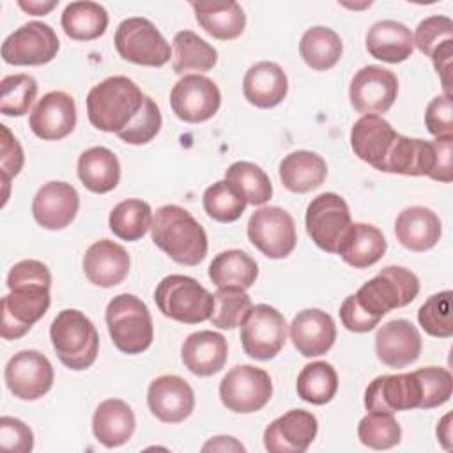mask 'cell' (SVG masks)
Instances as JSON below:
<instances>
[{
    "instance_id": "49",
    "label": "cell",
    "mask_w": 453,
    "mask_h": 453,
    "mask_svg": "<svg viewBox=\"0 0 453 453\" xmlns=\"http://www.w3.org/2000/svg\"><path fill=\"white\" fill-rule=\"evenodd\" d=\"M2 131V143H0V170H2V184H4V202L5 205L9 198V184L11 180L21 172L25 156L19 142L14 138V134L9 131L5 124L0 126Z\"/></svg>"
},
{
    "instance_id": "52",
    "label": "cell",
    "mask_w": 453,
    "mask_h": 453,
    "mask_svg": "<svg viewBox=\"0 0 453 453\" xmlns=\"http://www.w3.org/2000/svg\"><path fill=\"white\" fill-rule=\"evenodd\" d=\"M425 126L435 138L453 136V104L451 96L434 97L425 110Z\"/></svg>"
},
{
    "instance_id": "53",
    "label": "cell",
    "mask_w": 453,
    "mask_h": 453,
    "mask_svg": "<svg viewBox=\"0 0 453 453\" xmlns=\"http://www.w3.org/2000/svg\"><path fill=\"white\" fill-rule=\"evenodd\" d=\"M340 319L342 324L352 331V333H368L372 331L375 326H379V320L368 317L354 301L352 296L345 297V301L340 306Z\"/></svg>"
},
{
    "instance_id": "39",
    "label": "cell",
    "mask_w": 453,
    "mask_h": 453,
    "mask_svg": "<svg viewBox=\"0 0 453 453\" xmlns=\"http://www.w3.org/2000/svg\"><path fill=\"white\" fill-rule=\"evenodd\" d=\"M173 71H209L218 62V51L191 30H180L173 37Z\"/></svg>"
},
{
    "instance_id": "45",
    "label": "cell",
    "mask_w": 453,
    "mask_h": 453,
    "mask_svg": "<svg viewBox=\"0 0 453 453\" xmlns=\"http://www.w3.org/2000/svg\"><path fill=\"white\" fill-rule=\"evenodd\" d=\"M357 437L372 449H389L400 442L402 426L391 412L368 411L357 425Z\"/></svg>"
},
{
    "instance_id": "36",
    "label": "cell",
    "mask_w": 453,
    "mask_h": 453,
    "mask_svg": "<svg viewBox=\"0 0 453 453\" xmlns=\"http://www.w3.org/2000/svg\"><path fill=\"white\" fill-rule=\"evenodd\" d=\"M60 25L73 41H94L108 28V12L96 2H71L65 5Z\"/></svg>"
},
{
    "instance_id": "4",
    "label": "cell",
    "mask_w": 453,
    "mask_h": 453,
    "mask_svg": "<svg viewBox=\"0 0 453 453\" xmlns=\"http://www.w3.org/2000/svg\"><path fill=\"white\" fill-rule=\"evenodd\" d=\"M418 292L419 280L412 271L400 265H388L352 294V297L368 317L380 322L391 310L412 303Z\"/></svg>"
},
{
    "instance_id": "26",
    "label": "cell",
    "mask_w": 453,
    "mask_h": 453,
    "mask_svg": "<svg viewBox=\"0 0 453 453\" xmlns=\"http://www.w3.org/2000/svg\"><path fill=\"white\" fill-rule=\"evenodd\" d=\"M83 271L90 283L103 288L115 287L129 273V255L124 246L110 239L96 241L83 255Z\"/></svg>"
},
{
    "instance_id": "16",
    "label": "cell",
    "mask_w": 453,
    "mask_h": 453,
    "mask_svg": "<svg viewBox=\"0 0 453 453\" xmlns=\"http://www.w3.org/2000/svg\"><path fill=\"white\" fill-rule=\"evenodd\" d=\"M398 96L396 74L380 65L361 67L349 87L352 108L363 115L386 113Z\"/></svg>"
},
{
    "instance_id": "30",
    "label": "cell",
    "mask_w": 453,
    "mask_h": 453,
    "mask_svg": "<svg viewBox=\"0 0 453 453\" xmlns=\"http://www.w3.org/2000/svg\"><path fill=\"white\" fill-rule=\"evenodd\" d=\"M134 426V412L120 398L103 400L92 418L94 437L106 448L126 444L133 437Z\"/></svg>"
},
{
    "instance_id": "34",
    "label": "cell",
    "mask_w": 453,
    "mask_h": 453,
    "mask_svg": "<svg viewBox=\"0 0 453 453\" xmlns=\"http://www.w3.org/2000/svg\"><path fill=\"white\" fill-rule=\"evenodd\" d=\"M386 248L388 242L377 226L368 223H352L338 248V255L349 265L366 269L384 257Z\"/></svg>"
},
{
    "instance_id": "5",
    "label": "cell",
    "mask_w": 453,
    "mask_h": 453,
    "mask_svg": "<svg viewBox=\"0 0 453 453\" xmlns=\"http://www.w3.org/2000/svg\"><path fill=\"white\" fill-rule=\"evenodd\" d=\"M106 327L113 345L124 354H142L154 340L147 304L133 294H119L106 306Z\"/></svg>"
},
{
    "instance_id": "37",
    "label": "cell",
    "mask_w": 453,
    "mask_h": 453,
    "mask_svg": "<svg viewBox=\"0 0 453 453\" xmlns=\"http://www.w3.org/2000/svg\"><path fill=\"white\" fill-rule=\"evenodd\" d=\"M258 276L257 262L242 250L218 253L209 265V278L216 287L250 288Z\"/></svg>"
},
{
    "instance_id": "7",
    "label": "cell",
    "mask_w": 453,
    "mask_h": 453,
    "mask_svg": "<svg viewBox=\"0 0 453 453\" xmlns=\"http://www.w3.org/2000/svg\"><path fill=\"white\" fill-rule=\"evenodd\" d=\"M50 287L51 283L48 281L7 283L11 292L4 296L0 303V334L4 340L21 338L37 320L44 317L51 303Z\"/></svg>"
},
{
    "instance_id": "24",
    "label": "cell",
    "mask_w": 453,
    "mask_h": 453,
    "mask_svg": "<svg viewBox=\"0 0 453 453\" xmlns=\"http://www.w3.org/2000/svg\"><path fill=\"white\" fill-rule=\"evenodd\" d=\"M396 136L398 133L384 117L363 115L350 129V147L361 161L380 172Z\"/></svg>"
},
{
    "instance_id": "11",
    "label": "cell",
    "mask_w": 453,
    "mask_h": 453,
    "mask_svg": "<svg viewBox=\"0 0 453 453\" xmlns=\"http://www.w3.org/2000/svg\"><path fill=\"white\" fill-rule=\"evenodd\" d=\"M306 232L326 253H338L352 219L347 202L336 193H322L306 207Z\"/></svg>"
},
{
    "instance_id": "3",
    "label": "cell",
    "mask_w": 453,
    "mask_h": 453,
    "mask_svg": "<svg viewBox=\"0 0 453 453\" xmlns=\"http://www.w3.org/2000/svg\"><path fill=\"white\" fill-rule=\"evenodd\" d=\"M50 338L64 366L80 372L94 365L99 334L92 320L80 310H62L50 326Z\"/></svg>"
},
{
    "instance_id": "40",
    "label": "cell",
    "mask_w": 453,
    "mask_h": 453,
    "mask_svg": "<svg viewBox=\"0 0 453 453\" xmlns=\"http://www.w3.org/2000/svg\"><path fill=\"white\" fill-rule=\"evenodd\" d=\"M296 389L301 400L324 405L331 402L338 391V373L331 363L313 361L299 372Z\"/></svg>"
},
{
    "instance_id": "2",
    "label": "cell",
    "mask_w": 453,
    "mask_h": 453,
    "mask_svg": "<svg viewBox=\"0 0 453 453\" xmlns=\"http://www.w3.org/2000/svg\"><path fill=\"white\" fill-rule=\"evenodd\" d=\"M154 244L180 265H198L207 255V234L184 207L166 203L156 211L150 225Z\"/></svg>"
},
{
    "instance_id": "32",
    "label": "cell",
    "mask_w": 453,
    "mask_h": 453,
    "mask_svg": "<svg viewBox=\"0 0 453 453\" xmlns=\"http://www.w3.org/2000/svg\"><path fill=\"white\" fill-rule=\"evenodd\" d=\"M280 180L292 193H308L320 188L327 177L322 156L311 150H296L280 161Z\"/></svg>"
},
{
    "instance_id": "50",
    "label": "cell",
    "mask_w": 453,
    "mask_h": 453,
    "mask_svg": "<svg viewBox=\"0 0 453 453\" xmlns=\"http://www.w3.org/2000/svg\"><path fill=\"white\" fill-rule=\"evenodd\" d=\"M161 124H163V119H161L159 106L156 104V101L152 97L147 96L145 108H143L142 115L138 117L134 126H131L127 131L120 133L119 138L129 145H145L152 138H156V134L161 129Z\"/></svg>"
},
{
    "instance_id": "22",
    "label": "cell",
    "mask_w": 453,
    "mask_h": 453,
    "mask_svg": "<svg viewBox=\"0 0 453 453\" xmlns=\"http://www.w3.org/2000/svg\"><path fill=\"white\" fill-rule=\"evenodd\" d=\"M147 405L163 423H180L195 409V393L179 375H161L149 384Z\"/></svg>"
},
{
    "instance_id": "42",
    "label": "cell",
    "mask_w": 453,
    "mask_h": 453,
    "mask_svg": "<svg viewBox=\"0 0 453 453\" xmlns=\"http://www.w3.org/2000/svg\"><path fill=\"white\" fill-rule=\"evenodd\" d=\"M225 180L230 182L251 205H264L273 196L269 175L255 163L235 161L225 172Z\"/></svg>"
},
{
    "instance_id": "20",
    "label": "cell",
    "mask_w": 453,
    "mask_h": 453,
    "mask_svg": "<svg viewBox=\"0 0 453 453\" xmlns=\"http://www.w3.org/2000/svg\"><path fill=\"white\" fill-rule=\"evenodd\" d=\"M28 126L32 133L41 140L51 142L65 138L76 126L74 97L64 90L44 94L34 106Z\"/></svg>"
},
{
    "instance_id": "9",
    "label": "cell",
    "mask_w": 453,
    "mask_h": 453,
    "mask_svg": "<svg viewBox=\"0 0 453 453\" xmlns=\"http://www.w3.org/2000/svg\"><path fill=\"white\" fill-rule=\"evenodd\" d=\"M287 342V320L269 304H255L241 322L242 350L258 361H269L280 354Z\"/></svg>"
},
{
    "instance_id": "54",
    "label": "cell",
    "mask_w": 453,
    "mask_h": 453,
    "mask_svg": "<svg viewBox=\"0 0 453 453\" xmlns=\"http://www.w3.org/2000/svg\"><path fill=\"white\" fill-rule=\"evenodd\" d=\"M202 451H244V446L230 435H218L202 446Z\"/></svg>"
},
{
    "instance_id": "19",
    "label": "cell",
    "mask_w": 453,
    "mask_h": 453,
    "mask_svg": "<svg viewBox=\"0 0 453 453\" xmlns=\"http://www.w3.org/2000/svg\"><path fill=\"white\" fill-rule=\"evenodd\" d=\"M412 42L432 58V64L442 81L446 96H451V60H453V21L448 16H430L419 21Z\"/></svg>"
},
{
    "instance_id": "31",
    "label": "cell",
    "mask_w": 453,
    "mask_h": 453,
    "mask_svg": "<svg viewBox=\"0 0 453 453\" xmlns=\"http://www.w3.org/2000/svg\"><path fill=\"white\" fill-rule=\"evenodd\" d=\"M366 50L377 60L388 64H400L412 55V34L400 21H377L370 27L366 34Z\"/></svg>"
},
{
    "instance_id": "47",
    "label": "cell",
    "mask_w": 453,
    "mask_h": 453,
    "mask_svg": "<svg viewBox=\"0 0 453 453\" xmlns=\"http://www.w3.org/2000/svg\"><path fill=\"white\" fill-rule=\"evenodd\" d=\"M37 96V81L30 74H9L0 81V111L7 117L25 115Z\"/></svg>"
},
{
    "instance_id": "55",
    "label": "cell",
    "mask_w": 453,
    "mask_h": 453,
    "mask_svg": "<svg viewBox=\"0 0 453 453\" xmlns=\"http://www.w3.org/2000/svg\"><path fill=\"white\" fill-rule=\"evenodd\" d=\"M18 5L28 12V14H34V16H44L48 14L51 9H55L58 5V0H50V2H37V0H18Z\"/></svg>"
},
{
    "instance_id": "17",
    "label": "cell",
    "mask_w": 453,
    "mask_h": 453,
    "mask_svg": "<svg viewBox=\"0 0 453 453\" xmlns=\"http://www.w3.org/2000/svg\"><path fill=\"white\" fill-rule=\"evenodd\" d=\"M423 393L416 372L379 375L365 391V407L373 412H398L421 409Z\"/></svg>"
},
{
    "instance_id": "43",
    "label": "cell",
    "mask_w": 453,
    "mask_h": 453,
    "mask_svg": "<svg viewBox=\"0 0 453 453\" xmlns=\"http://www.w3.org/2000/svg\"><path fill=\"white\" fill-rule=\"evenodd\" d=\"M248 202L241 195L239 189H235L230 182L218 180L212 186H209L203 191V209L209 218L219 223H232L237 221Z\"/></svg>"
},
{
    "instance_id": "18",
    "label": "cell",
    "mask_w": 453,
    "mask_h": 453,
    "mask_svg": "<svg viewBox=\"0 0 453 453\" xmlns=\"http://www.w3.org/2000/svg\"><path fill=\"white\" fill-rule=\"evenodd\" d=\"M319 430L315 414L292 409L276 418L264 430V446L269 453H304Z\"/></svg>"
},
{
    "instance_id": "28",
    "label": "cell",
    "mask_w": 453,
    "mask_h": 453,
    "mask_svg": "<svg viewBox=\"0 0 453 453\" xmlns=\"http://www.w3.org/2000/svg\"><path fill=\"white\" fill-rule=\"evenodd\" d=\"M442 234L439 216L426 207L414 205L403 209L395 221V235L398 242L416 253L432 250Z\"/></svg>"
},
{
    "instance_id": "6",
    "label": "cell",
    "mask_w": 453,
    "mask_h": 453,
    "mask_svg": "<svg viewBox=\"0 0 453 453\" xmlns=\"http://www.w3.org/2000/svg\"><path fill=\"white\" fill-rule=\"evenodd\" d=\"M154 301L165 317L182 324L209 320L214 308V296L184 274L165 276L154 290Z\"/></svg>"
},
{
    "instance_id": "51",
    "label": "cell",
    "mask_w": 453,
    "mask_h": 453,
    "mask_svg": "<svg viewBox=\"0 0 453 453\" xmlns=\"http://www.w3.org/2000/svg\"><path fill=\"white\" fill-rule=\"evenodd\" d=\"M0 448L9 453H30L34 434L28 425L12 416L0 418Z\"/></svg>"
},
{
    "instance_id": "44",
    "label": "cell",
    "mask_w": 453,
    "mask_h": 453,
    "mask_svg": "<svg viewBox=\"0 0 453 453\" xmlns=\"http://www.w3.org/2000/svg\"><path fill=\"white\" fill-rule=\"evenodd\" d=\"M251 306V299L244 288L218 287L214 292V308L209 320L219 329H234L241 326Z\"/></svg>"
},
{
    "instance_id": "29",
    "label": "cell",
    "mask_w": 453,
    "mask_h": 453,
    "mask_svg": "<svg viewBox=\"0 0 453 453\" xmlns=\"http://www.w3.org/2000/svg\"><path fill=\"white\" fill-rule=\"evenodd\" d=\"M288 92L285 71L269 60L253 64L242 80V94L257 108H273L280 104Z\"/></svg>"
},
{
    "instance_id": "35",
    "label": "cell",
    "mask_w": 453,
    "mask_h": 453,
    "mask_svg": "<svg viewBox=\"0 0 453 453\" xmlns=\"http://www.w3.org/2000/svg\"><path fill=\"white\" fill-rule=\"evenodd\" d=\"M78 177L92 193H108L120 180V163L108 147H90L78 157Z\"/></svg>"
},
{
    "instance_id": "46",
    "label": "cell",
    "mask_w": 453,
    "mask_h": 453,
    "mask_svg": "<svg viewBox=\"0 0 453 453\" xmlns=\"http://www.w3.org/2000/svg\"><path fill=\"white\" fill-rule=\"evenodd\" d=\"M418 322L426 334L435 338L453 336V294L442 290L430 296L418 310Z\"/></svg>"
},
{
    "instance_id": "13",
    "label": "cell",
    "mask_w": 453,
    "mask_h": 453,
    "mask_svg": "<svg viewBox=\"0 0 453 453\" xmlns=\"http://www.w3.org/2000/svg\"><path fill=\"white\" fill-rule=\"evenodd\" d=\"M60 41L55 30L42 21H28L2 42V58L11 65H42L57 57Z\"/></svg>"
},
{
    "instance_id": "15",
    "label": "cell",
    "mask_w": 453,
    "mask_h": 453,
    "mask_svg": "<svg viewBox=\"0 0 453 453\" xmlns=\"http://www.w3.org/2000/svg\"><path fill=\"white\" fill-rule=\"evenodd\" d=\"M170 106L180 120L200 124L218 113L221 92L211 78L203 74H186L173 85Z\"/></svg>"
},
{
    "instance_id": "23",
    "label": "cell",
    "mask_w": 453,
    "mask_h": 453,
    "mask_svg": "<svg viewBox=\"0 0 453 453\" xmlns=\"http://www.w3.org/2000/svg\"><path fill=\"white\" fill-rule=\"evenodd\" d=\"M421 334L405 319H395L379 327L375 334L377 357L389 368H403L418 361L421 354Z\"/></svg>"
},
{
    "instance_id": "1",
    "label": "cell",
    "mask_w": 453,
    "mask_h": 453,
    "mask_svg": "<svg viewBox=\"0 0 453 453\" xmlns=\"http://www.w3.org/2000/svg\"><path fill=\"white\" fill-rule=\"evenodd\" d=\"M147 96L127 76H110L94 85L87 96L90 124L117 136L127 131L145 108Z\"/></svg>"
},
{
    "instance_id": "12",
    "label": "cell",
    "mask_w": 453,
    "mask_h": 453,
    "mask_svg": "<svg viewBox=\"0 0 453 453\" xmlns=\"http://www.w3.org/2000/svg\"><path fill=\"white\" fill-rule=\"evenodd\" d=\"M248 239L267 258H285L297 242L294 218L276 205L260 207L248 219Z\"/></svg>"
},
{
    "instance_id": "10",
    "label": "cell",
    "mask_w": 453,
    "mask_h": 453,
    "mask_svg": "<svg viewBox=\"0 0 453 453\" xmlns=\"http://www.w3.org/2000/svg\"><path fill=\"white\" fill-rule=\"evenodd\" d=\"M273 396V382L265 370L253 365H237L219 382L221 403L237 414L264 409Z\"/></svg>"
},
{
    "instance_id": "14",
    "label": "cell",
    "mask_w": 453,
    "mask_h": 453,
    "mask_svg": "<svg viewBox=\"0 0 453 453\" xmlns=\"http://www.w3.org/2000/svg\"><path fill=\"white\" fill-rule=\"evenodd\" d=\"M4 379L9 391L19 400H39L53 386V366L39 350H19L14 354L4 370Z\"/></svg>"
},
{
    "instance_id": "48",
    "label": "cell",
    "mask_w": 453,
    "mask_h": 453,
    "mask_svg": "<svg viewBox=\"0 0 453 453\" xmlns=\"http://www.w3.org/2000/svg\"><path fill=\"white\" fill-rule=\"evenodd\" d=\"M423 393L421 409H434L446 403L453 391V379L446 368L441 366H425L414 370Z\"/></svg>"
},
{
    "instance_id": "41",
    "label": "cell",
    "mask_w": 453,
    "mask_h": 453,
    "mask_svg": "<svg viewBox=\"0 0 453 453\" xmlns=\"http://www.w3.org/2000/svg\"><path fill=\"white\" fill-rule=\"evenodd\" d=\"M110 230L122 241L142 239L152 225V209L140 198H127L117 203L108 218Z\"/></svg>"
},
{
    "instance_id": "25",
    "label": "cell",
    "mask_w": 453,
    "mask_h": 453,
    "mask_svg": "<svg viewBox=\"0 0 453 453\" xmlns=\"http://www.w3.org/2000/svg\"><path fill=\"white\" fill-rule=\"evenodd\" d=\"M290 340L304 357L322 356L336 340L334 320L319 308L303 310L290 322Z\"/></svg>"
},
{
    "instance_id": "8",
    "label": "cell",
    "mask_w": 453,
    "mask_h": 453,
    "mask_svg": "<svg viewBox=\"0 0 453 453\" xmlns=\"http://www.w3.org/2000/svg\"><path fill=\"white\" fill-rule=\"evenodd\" d=\"M117 53L133 64L161 67L170 60V44L156 25L147 18H127L124 19L113 37Z\"/></svg>"
},
{
    "instance_id": "33",
    "label": "cell",
    "mask_w": 453,
    "mask_h": 453,
    "mask_svg": "<svg viewBox=\"0 0 453 453\" xmlns=\"http://www.w3.org/2000/svg\"><path fill=\"white\" fill-rule=\"evenodd\" d=\"M198 25L214 39H237L246 27V14L242 7L234 2H191Z\"/></svg>"
},
{
    "instance_id": "27",
    "label": "cell",
    "mask_w": 453,
    "mask_h": 453,
    "mask_svg": "<svg viewBox=\"0 0 453 453\" xmlns=\"http://www.w3.org/2000/svg\"><path fill=\"white\" fill-rule=\"evenodd\" d=\"M180 357L184 366L198 375L209 377L223 370L228 359L226 340L216 331H196L191 333L180 349Z\"/></svg>"
},
{
    "instance_id": "21",
    "label": "cell",
    "mask_w": 453,
    "mask_h": 453,
    "mask_svg": "<svg viewBox=\"0 0 453 453\" xmlns=\"http://www.w3.org/2000/svg\"><path fill=\"white\" fill-rule=\"evenodd\" d=\"M78 209V191L62 180L42 184L32 200L34 219L46 230H62L69 226L76 218Z\"/></svg>"
},
{
    "instance_id": "38",
    "label": "cell",
    "mask_w": 453,
    "mask_h": 453,
    "mask_svg": "<svg viewBox=\"0 0 453 453\" xmlns=\"http://www.w3.org/2000/svg\"><path fill=\"white\" fill-rule=\"evenodd\" d=\"M299 53L313 71H327L338 64L343 53L340 35L327 27L308 28L299 42Z\"/></svg>"
},
{
    "instance_id": "56",
    "label": "cell",
    "mask_w": 453,
    "mask_h": 453,
    "mask_svg": "<svg viewBox=\"0 0 453 453\" xmlns=\"http://www.w3.org/2000/svg\"><path fill=\"white\" fill-rule=\"evenodd\" d=\"M449 421H451V414H446L441 419V423L437 425V437H439V441L442 442V446L446 449L451 448V425H449Z\"/></svg>"
}]
</instances>
